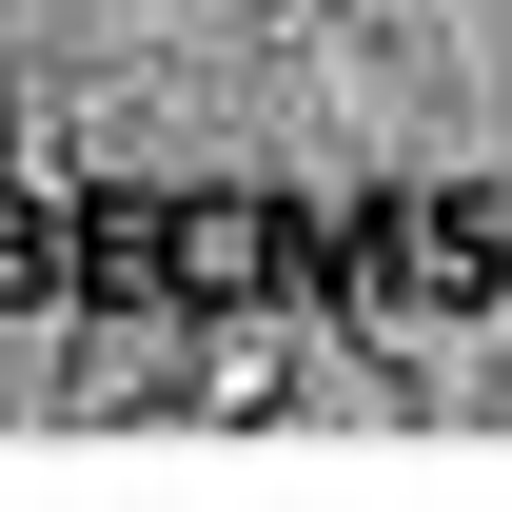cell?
Returning <instances> with one entry per match:
<instances>
[]
</instances>
